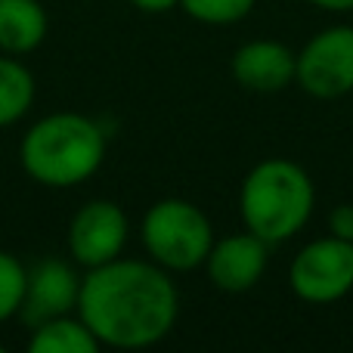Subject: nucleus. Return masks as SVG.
Masks as SVG:
<instances>
[{
	"label": "nucleus",
	"mask_w": 353,
	"mask_h": 353,
	"mask_svg": "<svg viewBox=\"0 0 353 353\" xmlns=\"http://www.w3.org/2000/svg\"><path fill=\"white\" fill-rule=\"evenodd\" d=\"M143 245L165 270H195L208 261L214 245L211 220L183 199H165L143 217Z\"/></svg>",
	"instance_id": "20e7f679"
},
{
	"label": "nucleus",
	"mask_w": 353,
	"mask_h": 353,
	"mask_svg": "<svg viewBox=\"0 0 353 353\" xmlns=\"http://www.w3.org/2000/svg\"><path fill=\"white\" fill-rule=\"evenodd\" d=\"M313 201L316 192L304 168L288 159H267L245 176L239 211L245 230L273 245L298 236L313 214Z\"/></svg>",
	"instance_id": "7ed1b4c3"
},
{
	"label": "nucleus",
	"mask_w": 353,
	"mask_h": 353,
	"mask_svg": "<svg viewBox=\"0 0 353 353\" xmlns=\"http://www.w3.org/2000/svg\"><path fill=\"white\" fill-rule=\"evenodd\" d=\"M128 245V214L115 201H87L68 226V251L87 270L121 257Z\"/></svg>",
	"instance_id": "0eeeda50"
},
{
	"label": "nucleus",
	"mask_w": 353,
	"mask_h": 353,
	"mask_svg": "<svg viewBox=\"0 0 353 353\" xmlns=\"http://www.w3.org/2000/svg\"><path fill=\"white\" fill-rule=\"evenodd\" d=\"M0 353H3V347H0Z\"/></svg>",
	"instance_id": "6ab92c4d"
},
{
	"label": "nucleus",
	"mask_w": 353,
	"mask_h": 353,
	"mask_svg": "<svg viewBox=\"0 0 353 353\" xmlns=\"http://www.w3.org/2000/svg\"><path fill=\"white\" fill-rule=\"evenodd\" d=\"M31 353H93L99 350V338L87 329L84 319L53 316L47 323L34 325V335L28 338Z\"/></svg>",
	"instance_id": "f8f14e48"
},
{
	"label": "nucleus",
	"mask_w": 353,
	"mask_h": 353,
	"mask_svg": "<svg viewBox=\"0 0 353 353\" xmlns=\"http://www.w3.org/2000/svg\"><path fill=\"white\" fill-rule=\"evenodd\" d=\"M22 168L41 186L68 189L99 171L105 159L103 128L78 112L47 115L25 134Z\"/></svg>",
	"instance_id": "f03ea898"
},
{
	"label": "nucleus",
	"mask_w": 353,
	"mask_h": 353,
	"mask_svg": "<svg viewBox=\"0 0 353 353\" xmlns=\"http://www.w3.org/2000/svg\"><path fill=\"white\" fill-rule=\"evenodd\" d=\"M208 276L220 292H248L267 270V242L254 232H236L208 251Z\"/></svg>",
	"instance_id": "1a4fd4ad"
},
{
	"label": "nucleus",
	"mask_w": 353,
	"mask_h": 353,
	"mask_svg": "<svg viewBox=\"0 0 353 353\" xmlns=\"http://www.w3.org/2000/svg\"><path fill=\"white\" fill-rule=\"evenodd\" d=\"M28 292V270L10 251H0V323L16 316Z\"/></svg>",
	"instance_id": "4468645a"
},
{
	"label": "nucleus",
	"mask_w": 353,
	"mask_h": 353,
	"mask_svg": "<svg viewBox=\"0 0 353 353\" xmlns=\"http://www.w3.org/2000/svg\"><path fill=\"white\" fill-rule=\"evenodd\" d=\"M34 103V78L12 56H0V128L16 124Z\"/></svg>",
	"instance_id": "ddd939ff"
},
{
	"label": "nucleus",
	"mask_w": 353,
	"mask_h": 353,
	"mask_svg": "<svg viewBox=\"0 0 353 353\" xmlns=\"http://www.w3.org/2000/svg\"><path fill=\"white\" fill-rule=\"evenodd\" d=\"M329 230H332V236L353 242V205H338L329 214Z\"/></svg>",
	"instance_id": "dca6fc26"
},
{
	"label": "nucleus",
	"mask_w": 353,
	"mask_h": 353,
	"mask_svg": "<svg viewBox=\"0 0 353 353\" xmlns=\"http://www.w3.org/2000/svg\"><path fill=\"white\" fill-rule=\"evenodd\" d=\"M176 288L155 263L115 261L90 267L81 279L78 316L109 347L159 344L176 323Z\"/></svg>",
	"instance_id": "f257e3e1"
},
{
	"label": "nucleus",
	"mask_w": 353,
	"mask_h": 353,
	"mask_svg": "<svg viewBox=\"0 0 353 353\" xmlns=\"http://www.w3.org/2000/svg\"><path fill=\"white\" fill-rule=\"evenodd\" d=\"M81 279L65 261L47 257L34 270H28V292H25L22 319L34 329V325L47 323L53 316H65L78 307Z\"/></svg>",
	"instance_id": "6e6552de"
},
{
	"label": "nucleus",
	"mask_w": 353,
	"mask_h": 353,
	"mask_svg": "<svg viewBox=\"0 0 353 353\" xmlns=\"http://www.w3.org/2000/svg\"><path fill=\"white\" fill-rule=\"evenodd\" d=\"M47 37V12L37 0H0V50L22 56Z\"/></svg>",
	"instance_id": "9b49d317"
},
{
	"label": "nucleus",
	"mask_w": 353,
	"mask_h": 353,
	"mask_svg": "<svg viewBox=\"0 0 353 353\" xmlns=\"http://www.w3.org/2000/svg\"><path fill=\"white\" fill-rule=\"evenodd\" d=\"M313 6H319V10H332V12H347L353 10V0H310Z\"/></svg>",
	"instance_id": "a211bd4d"
},
{
	"label": "nucleus",
	"mask_w": 353,
	"mask_h": 353,
	"mask_svg": "<svg viewBox=\"0 0 353 353\" xmlns=\"http://www.w3.org/2000/svg\"><path fill=\"white\" fill-rule=\"evenodd\" d=\"M301 87L310 97L335 99L353 90V28L335 25L325 28L301 50L298 74Z\"/></svg>",
	"instance_id": "423d86ee"
},
{
	"label": "nucleus",
	"mask_w": 353,
	"mask_h": 353,
	"mask_svg": "<svg viewBox=\"0 0 353 353\" xmlns=\"http://www.w3.org/2000/svg\"><path fill=\"white\" fill-rule=\"evenodd\" d=\"M180 6L205 25H232L254 10V0H180Z\"/></svg>",
	"instance_id": "2eb2a0df"
},
{
	"label": "nucleus",
	"mask_w": 353,
	"mask_h": 353,
	"mask_svg": "<svg viewBox=\"0 0 353 353\" xmlns=\"http://www.w3.org/2000/svg\"><path fill=\"white\" fill-rule=\"evenodd\" d=\"M288 285L307 304H332L353 288V242L316 239L288 267Z\"/></svg>",
	"instance_id": "39448f33"
},
{
	"label": "nucleus",
	"mask_w": 353,
	"mask_h": 353,
	"mask_svg": "<svg viewBox=\"0 0 353 353\" xmlns=\"http://www.w3.org/2000/svg\"><path fill=\"white\" fill-rule=\"evenodd\" d=\"M130 3L143 12H168V10H174L180 0H130Z\"/></svg>",
	"instance_id": "f3484780"
},
{
	"label": "nucleus",
	"mask_w": 353,
	"mask_h": 353,
	"mask_svg": "<svg viewBox=\"0 0 353 353\" xmlns=\"http://www.w3.org/2000/svg\"><path fill=\"white\" fill-rule=\"evenodd\" d=\"M232 74L245 90H285L298 74V56L279 41H251L232 56Z\"/></svg>",
	"instance_id": "9d476101"
}]
</instances>
